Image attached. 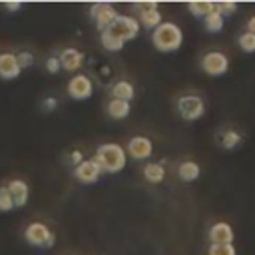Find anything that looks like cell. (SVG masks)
I'll return each mask as SVG.
<instances>
[{
    "label": "cell",
    "instance_id": "obj_22",
    "mask_svg": "<svg viewBox=\"0 0 255 255\" xmlns=\"http://www.w3.org/2000/svg\"><path fill=\"white\" fill-rule=\"evenodd\" d=\"M223 24H225V18H223L217 10H213L211 14H207V16L203 18V26H205L207 32H219V30L223 28Z\"/></svg>",
    "mask_w": 255,
    "mask_h": 255
},
{
    "label": "cell",
    "instance_id": "obj_11",
    "mask_svg": "<svg viewBox=\"0 0 255 255\" xmlns=\"http://www.w3.org/2000/svg\"><path fill=\"white\" fill-rule=\"evenodd\" d=\"M58 58H60L62 70H66V72H78L84 64V54L78 48H64L58 54Z\"/></svg>",
    "mask_w": 255,
    "mask_h": 255
},
{
    "label": "cell",
    "instance_id": "obj_29",
    "mask_svg": "<svg viewBox=\"0 0 255 255\" xmlns=\"http://www.w3.org/2000/svg\"><path fill=\"white\" fill-rule=\"evenodd\" d=\"M46 70H48L50 74H58V72L62 70V64H60V58H58V56H50V58L46 60Z\"/></svg>",
    "mask_w": 255,
    "mask_h": 255
},
{
    "label": "cell",
    "instance_id": "obj_24",
    "mask_svg": "<svg viewBox=\"0 0 255 255\" xmlns=\"http://www.w3.org/2000/svg\"><path fill=\"white\" fill-rule=\"evenodd\" d=\"M12 209H14V199H12L10 191H8V187L6 185H0V211L2 213H8Z\"/></svg>",
    "mask_w": 255,
    "mask_h": 255
},
{
    "label": "cell",
    "instance_id": "obj_13",
    "mask_svg": "<svg viewBox=\"0 0 255 255\" xmlns=\"http://www.w3.org/2000/svg\"><path fill=\"white\" fill-rule=\"evenodd\" d=\"M8 191L14 199V207H24L30 199V185L24 179H12L8 185Z\"/></svg>",
    "mask_w": 255,
    "mask_h": 255
},
{
    "label": "cell",
    "instance_id": "obj_17",
    "mask_svg": "<svg viewBox=\"0 0 255 255\" xmlns=\"http://www.w3.org/2000/svg\"><path fill=\"white\" fill-rule=\"evenodd\" d=\"M106 112L112 120H126L131 112L129 102H122V100H110L106 106Z\"/></svg>",
    "mask_w": 255,
    "mask_h": 255
},
{
    "label": "cell",
    "instance_id": "obj_23",
    "mask_svg": "<svg viewBox=\"0 0 255 255\" xmlns=\"http://www.w3.org/2000/svg\"><path fill=\"white\" fill-rule=\"evenodd\" d=\"M207 253L209 255H237L233 243H211Z\"/></svg>",
    "mask_w": 255,
    "mask_h": 255
},
{
    "label": "cell",
    "instance_id": "obj_15",
    "mask_svg": "<svg viewBox=\"0 0 255 255\" xmlns=\"http://www.w3.org/2000/svg\"><path fill=\"white\" fill-rule=\"evenodd\" d=\"M133 96H135V88H133V84L128 82V80H120V82H116V84L112 86V98H114V100L129 102V100H133Z\"/></svg>",
    "mask_w": 255,
    "mask_h": 255
},
{
    "label": "cell",
    "instance_id": "obj_25",
    "mask_svg": "<svg viewBox=\"0 0 255 255\" xmlns=\"http://www.w3.org/2000/svg\"><path fill=\"white\" fill-rule=\"evenodd\" d=\"M239 143H241V135H239L237 131H233V129L225 131L223 137H221V145H223L225 149H233V147H237Z\"/></svg>",
    "mask_w": 255,
    "mask_h": 255
},
{
    "label": "cell",
    "instance_id": "obj_3",
    "mask_svg": "<svg viewBox=\"0 0 255 255\" xmlns=\"http://www.w3.org/2000/svg\"><path fill=\"white\" fill-rule=\"evenodd\" d=\"M24 239H26V243H30V245H34V247H52L56 237H54L52 229H50L46 223H42V221H32V223H28L26 229H24Z\"/></svg>",
    "mask_w": 255,
    "mask_h": 255
},
{
    "label": "cell",
    "instance_id": "obj_12",
    "mask_svg": "<svg viewBox=\"0 0 255 255\" xmlns=\"http://www.w3.org/2000/svg\"><path fill=\"white\" fill-rule=\"evenodd\" d=\"M22 74V68L18 66L16 54L12 52H2L0 54V78L2 80H14Z\"/></svg>",
    "mask_w": 255,
    "mask_h": 255
},
{
    "label": "cell",
    "instance_id": "obj_21",
    "mask_svg": "<svg viewBox=\"0 0 255 255\" xmlns=\"http://www.w3.org/2000/svg\"><path fill=\"white\" fill-rule=\"evenodd\" d=\"M161 22H163V20H161V12H159V8H155V10H147V12H141V14H139V24H141L143 28H151V30H155Z\"/></svg>",
    "mask_w": 255,
    "mask_h": 255
},
{
    "label": "cell",
    "instance_id": "obj_32",
    "mask_svg": "<svg viewBox=\"0 0 255 255\" xmlns=\"http://www.w3.org/2000/svg\"><path fill=\"white\" fill-rule=\"evenodd\" d=\"M2 6H4L8 12H18V10L22 8V2H18V0H8V2H2Z\"/></svg>",
    "mask_w": 255,
    "mask_h": 255
},
{
    "label": "cell",
    "instance_id": "obj_26",
    "mask_svg": "<svg viewBox=\"0 0 255 255\" xmlns=\"http://www.w3.org/2000/svg\"><path fill=\"white\" fill-rule=\"evenodd\" d=\"M237 42H239V48H241L243 52H247V54H253V52H255V34L245 32V34L239 36Z\"/></svg>",
    "mask_w": 255,
    "mask_h": 255
},
{
    "label": "cell",
    "instance_id": "obj_34",
    "mask_svg": "<svg viewBox=\"0 0 255 255\" xmlns=\"http://www.w3.org/2000/svg\"><path fill=\"white\" fill-rule=\"evenodd\" d=\"M247 32L255 34V16H251V18H249V22H247Z\"/></svg>",
    "mask_w": 255,
    "mask_h": 255
},
{
    "label": "cell",
    "instance_id": "obj_2",
    "mask_svg": "<svg viewBox=\"0 0 255 255\" xmlns=\"http://www.w3.org/2000/svg\"><path fill=\"white\" fill-rule=\"evenodd\" d=\"M151 44L157 52H175L183 44V32L177 24L173 22H161L153 32H151Z\"/></svg>",
    "mask_w": 255,
    "mask_h": 255
},
{
    "label": "cell",
    "instance_id": "obj_8",
    "mask_svg": "<svg viewBox=\"0 0 255 255\" xmlns=\"http://www.w3.org/2000/svg\"><path fill=\"white\" fill-rule=\"evenodd\" d=\"M139 28H141L139 20H135L133 16L120 14V16H118V20L114 22V26H112L110 30H114V32H116L124 42H128V40H133V38L139 34Z\"/></svg>",
    "mask_w": 255,
    "mask_h": 255
},
{
    "label": "cell",
    "instance_id": "obj_28",
    "mask_svg": "<svg viewBox=\"0 0 255 255\" xmlns=\"http://www.w3.org/2000/svg\"><path fill=\"white\" fill-rule=\"evenodd\" d=\"M16 60H18V66H20L22 70H28V68L34 66V56H32V52H18V54H16Z\"/></svg>",
    "mask_w": 255,
    "mask_h": 255
},
{
    "label": "cell",
    "instance_id": "obj_33",
    "mask_svg": "<svg viewBox=\"0 0 255 255\" xmlns=\"http://www.w3.org/2000/svg\"><path fill=\"white\" fill-rule=\"evenodd\" d=\"M70 163H74V167L76 165H80L82 161H84V157H82V151H78V149H74V151H70Z\"/></svg>",
    "mask_w": 255,
    "mask_h": 255
},
{
    "label": "cell",
    "instance_id": "obj_1",
    "mask_svg": "<svg viewBox=\"0 0 255 255\" xmlns=\"http://www.w3.org/2000/svg\"><path fill=\"white\" fill-rule=\"evenodd\" d=\"M102 169V173H118L126 167L128 163V151L120 145V143H102L96 149V157H94Z\"/></svg>",
    "mask_w": 255,
    "mask_h": 255
},
{
    "label": "cell",
    "instance_id": "obj_7",
    "mask_svg": "<svg viewBox=\"0 0 255 255\" xmlns=\"http://www.w3.org/2000/svg\"><path fill=\"white\" fill-rule=\"evenodd\" d=\"M229 68V58L223 52H207L201 58V70L209 76H223Z\"/></svg>",
    "mask_w": 255,
    "mask_h": 255
},
{
    "label": "cell",
    "instance_id": "obj_16",
    "mask_svg": "<svg viewBox=\"0 0 255 255\" xmlns=\"http://www.w3.org/2000/svg\"><path fill=\"white\" fill-rule=\"evenodd\" d=\"M100 42H102V46L108 50V52H122L124 50V40L114 32V30H104V32H100Z\"/></svg>",
    "mask_w": 255,
    "mask_h": 255
},
{
    "label": "cell",
    "instance_id": "obj_20",
    "mask_svg": "<svg viewBox=\"0 0 255 255\" xmlns=\"http://www.w3.org/2000/svg\"><path fill=\"white\" fill-rule=\"evenodd\" d=\"M187 10H189L195 18H205L207 14H211V12L215 10V2H207V0L187 2Z\"/></svg>",
    "mask_w": 255,
    "mask_h": 255
},
{
    "label": "cell",
    "instance_id": "obj_4",
    "mask_svg": "<svg viewBox=\"0 0 255 255\" xmlns=\"http://www.w3.org/2000/svg\"><path fill=\"white\" fill-rule=\"evenodd\" d=\"M118 16H120V12L108 2H98V4L90 6V18H92V22L96 24V28L100 32L112 28L114 22L118 20Z\"/></svg>",
    "mask_w": 255,
    "mask_h": 255
},
{
    "label": "cell",
    "instance_id": "obj_31",
    "mask_svg": "<svg viewBox=\"0 0 255 255\" xmlns=\"http://www.w3.org/2000/svg\"><path fill=\"white\" fill-rule=\"evenodd\" d=\"M133 8L141 14V12H147V10H155L157 2H137V4H133Z\"/></svg>",
    "mask_w": 255,
    "mask_h": 255
},
{
    "label": "cell",
    "instance_id": "obj_14",
    "mask_svg": "<svg viewBox=\"0 0 255 255\" xmlns=\"http://www.w3.org/2000/svg\"><path fill=\"white\" fill-rule=\"evenodd\" d=\"M209 241L211 243H231L233 241V229L229 223L219 221L209 227Z\"/></svg>",
    "mask_w": 255,
    "mask_h": 255
},
{
    "label": "cell",
    "instance_id": "obj_10",
    "mask_svg": "<svg viewBox=\"0 0 255 255\" xmlns=\"http://www.w3.org/2000/svg\"><path fill=\"white\" fill-rule=\"evenodd\" d=\"M128 153H129V157H133L137 161H143L153 153V143L145 135H133L128 141Z\"/></svg>",
    "mask_w": 255,
    "mask_h": 255
},
{
    "label": "cell",
    "instance_id": "obj_9",
    "mask_svg": "<svg viewBox=\"0 0 255 255\" xmlns=\"http://www.w3.org/2000/svg\"><path fill=\"white\" fill-rule=\"evenodd\" d=\"M102 175V169L98 165V161L92 157V159H84L80 165L74 167V177L84 183V185H90V183H96Z\"/></svg>",
    "mask_w": 255,
    "mask_h": 255
},
{
    "label": "cell",
    "instance_id": "obj_6",
    "mask_svg": "<svg viewBox=\"0 0 255 255\" xmlns=\"http://www.w3.org/2000/svg\"><path fill=\"white\" fill-rule=\"evenodd\" d=\"M94 94V82L90 76L86 74H76L70 78L68 82V96L72 100H78V102H84V100H90Z\"/></svg>",
    "mask_w": 255,
    "mask_h": 255
},
{
    "label": "cell",
    "instance_id": "obj_19",
    "mask_svg": "<svg viewBox=\"0 0 255 255\" xmlns=\"http://www.w3.org/2000/svg\"><path fill=\"white\" fill-rule=\"evenodd\" d=\"M143 177L149 183H161L165 179V167L161 163H147L143 167Z\"/></svg>",
    "mask_w": 255,
    "mask_h": 255
},
{
    "label": "cell",
    "instance_id": "obj_27",
    "mask_svg": "<svg viewBox=\"0 0 255 255\" xmlns=\"http://www.w3.org/2000/svg\"><path fill=\"white\" fill-rule=\"evenodd\" d=\"M215 10L225 18V16H229V14H235L237 12V2H215Z\"/></svg>",
    "mask_w": 255,
    "mask_h": 255
},
{
    "label": "cell",
    "instance_id": "obj_18",
    "mask_svg": "<svg viewBox=\"0 0 255 255\" xmlns=\"http://www.w3.org/2000/svg\"><path fill=\"white\" fill-rule=\"evenodd\" d=\"M199 173H201V169L195 161H183L177 167V175L181 181H195L199 177Z\"/></svg>",
    "mask_w": 255,
    "mask_h": 255
},
{
    "label": "cell",
    "instance_id": "obj_30",
    "mask_svg": "<svg viewBox=\"0 0 255 255\" xmlns=\"http://www.w3.org/2000/svg\"><path fill=\"white\" fill-rule=\"evenodd\" d=\"M58 108V100L54 98V96H46L44 100H42V110L44 112H54Z\"/></svg>",
    "mask_w": 255,
    "mask_h": 255
},
{
    "label": "cell",
    "instance_id": "obj_5",
    "mask_svg": "<svg viewBox=\"0 0 255 255\" xmlns=\"http://www.w3.org/2000/svg\"><path fill=\"white\" fill-rule=\"evenodd\" d=\"M177 112L185 122H195L205 114V104L195 94H185L177 100Z\"/></svg>",
    "mask_w": 255,
    "mask_h": 255
}]
</instances>
